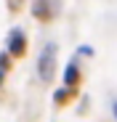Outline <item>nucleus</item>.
I'll return each instance as SVG.
<instances>
[{
	"mask_svg": "<svg viewBox=\"0 0 117 122\" xmlns=\"http://www.w3.org/2000/svg\"><path fill=\"white\" fill-rule=\"evenodd\" d=\"M37 69H40V77H43V80H51V77H53V69H56L53 48H48V53L40 56V64H37Z\"/></svg>",
	"mask_w": 117,
	"mask_h": 122,
	"instance_id": "obj_1",
	"label": "nucleus"
},
{
	"mask_svg": "<svg viewBox=\"0 0 117 122\" xmlns=\"http://www.w3.org/2000/svg\"><path fill=\"white\" fill-rule=\"evenodd\" d=\"M24 45H27L24 43V35L19 32V29H13L11 32V43H8V53L11 56H21L24 53Z\"/></svg>",
	"mask_w": 117,
	"mask_h": 122,
	"instance_id": "obj_2",
	"label": "nucleus"
},
{
	"mask_svg": "<svg viewBox=\"0 0 117 122\" xmlns=\"http://www.w3.org/2000/svg\"><path fill=\"white\" fill-rule=\"evenodd\" d=\"M32 11H35L37 19H51V8H48V3H43V0H37V3L32 5Z\"/></svg>",
	"mask_w": 117,
	"mask_h": 122,
	"instance_id": "obj_3",
	"label": "nucleus"
},
{
	"mask_svg": "<svg viewBox=\"0 0 117 122\" xmlns=\"http://www.w3.org/2000/svg\"><path fill=\"white\" fill-rule=\"evenodd\" d=\"M77 80H80V72H77V66H74V64H69V66H67V72H64V82L72 88Z\"/></svg>",
	"mask_w": 117,
	"mask_h": 122,
	"instance_id": "obj_4",
	"label": "nucleus"
},
{
	"mask_svg": "<svg viewBox=\"0 0 117 122\" xmlns=\"http://www.w3.org/2000/svg\"><path fill=\"white\" fill-rule=\"evenodd\" d=\"M67 96H69V90H67V88H61V90H56V96H53V98L58 101V104H64V101H67Z\"/></svg>",
	"mask_w": 117,
	"mask_h": 122,
	"instance_id": "obj_5",
	"label": "nucleus"
},
{
	"mask_svg": "<svg viewBox=\"0 0 117 122\" xmlns=\"http://www.w3.org/2000/svg\"><path fill=\"white\" fill-rule=\"evenodd\" d=\"M80 56H93V48H90V45H83V48H80Z\"/></svg>",
	"mask_w": 117,
	"mask_h": 122,
	"instance_id": "obj_6",
	"label": "nucleus"
},
{
	"mask_svg": "<svg viewBox=\"0 0 117 122\" xmlns=\"http://www.w3.org/2000/svg\"><path fill=\"white\" fill-rule=\"evenodd\" d=\"M112 114H114V119H117V101L112 104Z\"/></svg>",
	"mask_w": 117,
	"mask_h": 122,
	"instance_id": "obj_7",
	"label": "nucleus"
},
{
	"mask_svg": "<svg viewBox=\"0 0 117 122\" xmlns=\"http://www.w3.org/2000/svg\"><path fill=\"white\" fill-rule=\"evenodd\" d=\"M3 77H5V72H3V69H0V82H3Z\"/></svg>",
	"mask_w": 117,
	"mask_h": 122,
	"instance_id": "obj_8",
	"label": "nucleus"
}]
</instances>
